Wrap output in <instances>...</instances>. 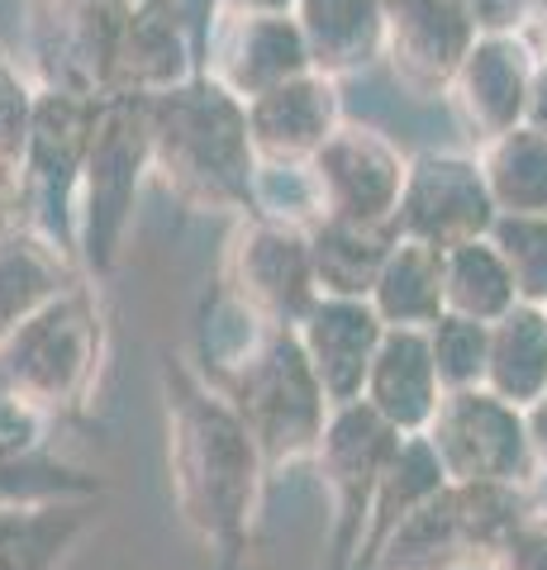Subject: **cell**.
Masks as SVG:
<instances>
[{
    "instance_id": "cell-5",
    "label": "cell",
    "mask_w": 547,
    "mask_h": 570,
    "mask_svg": "<svg viewBox=\"0 0 547 570\" xmlns=\"http://www.w3.org/2000/svg\"><path fill=\"white\" fill-rule=\"evenodd\" d=\"M100 343L105 324L91 285H67L0 343V395L29 400L48 414L81 404L100 371Z\"/></svg>"
},
{
    "instance_id": "cell-1",
    "label": "cell",
    "mask_w": 547,
    "mask_h": 570,
    "mask_svg": "<svg viewBox=\"0 0 547 570\" xmlns=\"http://www.w3.org/2000/svg\"><path fill=\"white\" fill-rule=\"evenodd\" d=\"M163 404L176 513L215 551L219 570H243L272 471L267 456L228 395L196 376L182 356H163Z\"/></svg>"
},
{
    "instance_id": "cell-11",
    "label": "cell",
    "mask_w": 547,
    "mask_h": 570,
    "mask_svg": "<svg viewBox=\"0 0 547 570\" xmlns=\"http://www.w3.org/2000/svg\"><path fill=\"white\" fill-rule=\"evenodd\" d=\"M496 214V195H490L486 171L476 163H467V157H419L404 176L395 234L452 247L467 238H486Z\"/></svg>"
},
{
    "instance_id": "cell-7",
    "label": "cell",
    "mask_w": 547,
    "mask_h": 570,
    "mask_svg": "<svg viewBox=\"0 0 547 570\" xmlns=\"http://www.w3.org/2000/svg\"><path fill=\"white\" fill-rule=\"evenodd\" d=\"M148 167V96H110L100 100L96 138L86 153L81 181H86V205H81V262L86 272L105 276L119 262V243H125L129 205L138 171Z\"/></svg>"
},
{
    "instance_id": "cell-15",
    "label": "cell",
    "mask_w": 547,
    "mask_h": 570,
    "mask_svg": "<svg viewBox=\"0 0 547 570\" xmlns=\"http://www.w3.org/2000/svg\"><path fill=\"white\" fill-rule=\"evenodd\" d=\"M391 62L419 91H433L471 52V14L462 0H395L391 14Z\"/></svg>"
},
{
    "instance_id": "cell-16",
    "label": "cell",
    "mask_w": 547,
    "mask_h": 570,
    "mask_svg": "<svg viewBox=\"0 0 547 570\" xmlns=\"http://www.w3.org/2000/svg\"><path fill=\"white\" fill-rule=\"evenodd\" d=\"M528 62L515 43L490 39L467 52V62L457 67V110H462L467 129L476 138H500L519 124L528 105Z\"/></svg>"
},
{
    "instance_id": "cell-21",
    "label": "cell",
    "mask_w": 547,
    "mask_h": 570,
    "mask_svg": "<svg viewBox=\"0 0 547 570\" xmlns=\"http://www.w3.org/2000/svg\"><path fill=\"white\" fill-rule=\"evenodd\" d=\"M438 485H448V471H443V461H438L433 442L423 433H404L395 456H391V466H385V475H381V490H377V504H372V523H367V538H362L358 566H352V570H372V561L381 557L385 538H391V532L410 519V513Z\"/></svg>"
},
{
    "instance_id": "cell-19",
    "label": "cell",
    "mask_w": 547,
    "mask_h": 570,
    "mask_svg": "<svg viewBox=\"0 0 547 570\" xmlns=\"http://www.w3.org/2000/svg\"><path fill=\"white\" fill-rule=\"evenodd\" d=\"M372 305L391 328H429L448 309L443 299V247L423 238H395L381 276L372 285Z\"/></svg>"
},
{
    "instance_id": "cell-28",
    "label": "cell",
    "mask_w": 547,
    "mask_h": 570,
    "mask_svg": "<svg viewBox=\"0 0 547 570\" xmlns=\"http://www.w3.org/2000/svg\"><path fill=\"white\" fill-rule=\"evenodd\" d=\"M490 570H547V509L543 504L524 513V523L505 538Z\"/></svg>"
},
{
    "instance_id": "cell-9",
    "label": "cell",
    "mask_w": 547,
    "mask_h": 570,
    "mask_svg": "<svg viewBox=\"0 0 547 570\" xmlns=\"http://www.w3.org/2000/svg\"><path fill=\"white\" fill-rule=\"evenodd\" d=\"M224 285L238 299L272 318V324H300L314 299H320V276H314V253H310V228L272 219V214H257V219L243 228L228 247L224 262Z\"/></svg>"
},
{
    "instance_id": "cell-31",
    "label": "cell",
    "mask_w": 547,
    "mask_h": 570,
    "mask_svg": "<svg viewBox=\"0 0 547 570\" xmlns=\"http://www.w3.org/2000/svg\"><path fill=\"white\" fill-rule=\"evenodd\" d=\"M524 119H528V129L547 134V71H538V77H534V86H528V105H524Z\"/></svg>"
},
{
    "instance_id": "cell-2",
    "label": "cell",
    "mask_w": 547,
    "mask_h": 570,
    "mask_svg": "<svg viewBox=\"0 0 547 570\" xmlns=\"http://www.w3.org/2000/svg\"><path fill=\"white\" fill-rule=\"evenodd\" d=\"M148 167L196 209H253L248 105L224 81H182L148 96Z\"/></svg>"
},
{
    "instance_id": "cell-13",
    "label": "cell",
    "mask_w": 547,
    "mask_h": 570,
    "mask_svg": "<svg viewBox=\"0 0 547 570\" xmlns=\"http://www.w3.org/2000/svg\"><path fill=\"white\" fill-rule=\"evenodd\" d=\"M339 129V100L324 77H300L248 100V138L267 163H310Z\"/></svg>"
},
{
    "instance_id": "cell-4",
    "label": "cell",
    "mask_w": 547,
    "mask_h": 570,
    "mask_svg": "<svg viewBox=\"0 0 547 570\" xmlns=\"http://www.w3.org/2000/svg\"><path fill=\"white\" fill-rule=\"evenodd\" d=\"M528 509L534 485L448 480L385 538L372 570H490Z\"/></svg>"
},
{
    "instance_id": "cell-6",
    "label": "cell",
    "mask_w": 547,
    "mask_h": 570,
    "mask_svg": "<svg viewBox=\"0 0 547 570\" xmlns=\"http://www.w3.org/2000/svg\"><path fill=\"white\" fill-rule=\"evenodd\" d=\"M400 428L377 414L367 400L352 404H333V414L324 423L320 438V475L329 490V561L324 570H352L358 566V551L367 538V523H372V504L381 490V475L391 466V456L400 448Z\"/></svg>"
},
{
    "instance_id": "cell-22",
    "label": "cell",
    "mask_w": 547,
    "mask_h": 570,
    "mask_svg": "<svg viewBox=\"0 0 547 570\" xmlns=\"http://www.w3.org/2000/svg\"><path fill=\"white\" fill-rule=\"evenodd\" d=\"M486 385L519 409H528L547 390V305L519 299L490 324Z\"/></svg>"
},
{
    "instance_id": "cell-30",
    "label": "cell",
    "mask_w": 547,
    "mask_h": 570,
    "mask_svg": "<svg viewBox=\"0 0 547 570\" xmlns=\"http://www.w3.org/2000/svg\"><path fill=\"white\" fill-rule=\"evenodd\" d=\"M524 423H528V438H534V452H538V466L547 471V390L524 409Z\"/></svg>"
},
{
    "instance_id": "cell-3",
    "label": "cell",
    "mask_w": 547,
    "mask_h": 570,
    "mask_svg": "<svg viewBox=\"0 0 547 570\" xmlns=\"http://www.w3.org/2000/svg\"><path fill=\"white\" fill-rule=\"evenodd\" d=\"M205 381L219 395H228V404L253 428L272 471L295 466V461L320 452L333 404L291 324H267L238 362H228L219 376H205Z\"/></svg>"
},
{
    "instance_id": "cell-26",
    "label": "cell",
    "mask_w": 547,
    "mask_h": 570,
    "mask_svg": "<svg viewBox=\"0 0 547 570\" xmlns=\"http://www.w3.org/2000/svg\"><path fill=\"white\" fill-rule=\"evenodd\" d=\"M429 343H433V366H438V381H443V390L486 385L490 324L443 309V314H438V324H429Z\"/></svg>"
},
{
    "instance_id": "cell-23",
    "label": "cell",
    "mask_w": 547,
    "mask_h": 570,
    "mask_svg": "<svg viewBox=\"0 0 547 570\" xmlns=\"http://www.w3.org/2000/svg\"><path fill=\"white\" fill-rule=\"evenodd\" d=\"M443 299L452 314L481 318V324H496L500 314L519 305L515 272H509L500 247L490 243V234L443 247Z\"/></svg>"
},
{
    "instance_id": "cell-20",
    "label": "cell",
    "mask_w": 547,
    "mask_h": 570,
    "mask_svg": "<svg viewBox=\"0 0 547 570\" xmlns=\"http://www.w3.org/2000/svg\"><path fill=\"white\" fill-rule=\"evenodd\" d=\"M395 224H348V219H320L310 228L314 276L324 295H358L372 299V285L381 276L385 257L395 247Z\"/></svg>"
},
{
    "instance_id": "cell-24",
    "label": "cell",
    "mask_w": 547,
    "mask_h": 570,
    "mask_svg": "<svg viewBox=\"0 0 547 570\" xmlns=\"http://www.w3.org/2000/svg\"><path fill=\"white\" fill-rule=\"evenodd\" d=\"M481 171L500 214H547V134L515 124L490 142Z\"/></svg>"
},
{
    "instance_id": "cell-14",
    "label": "cell",
    "mask_w": 547,
    "mask_h": 570,
    "mask_svg": "<svg viewBox=\"0 0 547 570\" xmlns=\"http://www.w3.org/2000/svg\"><path fill=\"white\" fill-rule=\"evenodd\" d=\"M362 400L377 409V414L391 419L400 433H423L429 419L443 404V381H438L433 366V343L429 328H391L372 356V371H367V390Z\"/></svg>"
},
{
    "instance_id": "cell-25",
    "label": "cell",
    "mask_w": 547,
    "mask_h": 570,
    "mask_svg": "<svg viewBox=\"0 0 547 570\" xmlns=\"http://www.w3.org/2000/svg\"><path fill=\"white\" fill-rule=\"evenodd\" d=\"M305 48L310 62L329 71L367 62L381 39V20L372 0H305Z\"/></svg>"
},
{
    "instance_id": "cell-10",
    "label": "cell",
    "mask_w": 547,
    "mask_h": 570,
    "mask_svg": "<svg viewBox=\"0 0 547 570\" xmlns=\"http://www.w3.org/2000/svg\"><path fill=\"white\" fill-rule=\"evenodd\" d=\"M404 176H410L404 157L367 129H333V138L310 157L320 219L395 224Z\"/></svg>"
},
{
    "instance_id": "cell-29",
    "label": "cell",
    "mask_w": 547,
    "mask_h": 570,
    "mask_svg": "<svg viewBox=\"0 0 547 570\" xmlns=\"http://www.w3.org/2000/svg\"><path fill=\"white\" fill-rule=\"evenodd\" d=\"M29 115H33V105L25 96L20 77L0 62V163H14V157H20L25 134H29Z\"/></svg>"
},
{
    "instance_id": "cell-12",
    "label": "cell",
    "mask_w": 547,
    "mask_h": 570,
    "mask_svg": "<svg viewBox=\"0 0 547 570\" xmlns=\"http://www.w3.org/2000/svg\"><path fill=\"white\" fill-rule=\"evenodd\" d=\"M314 376H320L329 404H352L367 390V371L385 337V318L372 299L358 295H320L314 309L295 324Z\"/></svg>"
},
{
    "instance_id": "cell-8",
    "label": "cell",
    "mask_w": 547,
    "mask_h": 570,
    "mask_svg": "<svg viewBox=\"0 0 547 570\" xmlns=\"http://www.w3.org/2000/svg\"><path fill=\"white\" fill-rule=\"evenodd\" d=\"M443 461L448 480H509V485H534L543 475L534 438H528L524 409L496 395L490 385L443 390V404L423 428Z\"/></svg>"
},
{
    "instance_id": "cell-27",
    "label": "cell",
    "mask_w": 547,
    "mask_h": 570,
    "mask_svg": "<svg viewBox=\"0 0 547 570\" xmlns=\"http://www.w3.org/2000/svg\"><path fill=\"white\" fill-rule=\"evenodd\" d=\"M490 243L505 253L515 272L519 299L547 305V214H496Z\"/></svg>"
},
{
    "instance_id": "cell-18",
    "label": "cell",
    "mask_w": 547,
    "mask_h": 570,
    "mask_svg": "<svg viewBox=\"0 0 547 570\" xmlns=\"http://www.w3.org/2000/svg\"><path fill=\"white\" fill-rule=\"evenodd\" d=\"M96 519V499L0 509V570H58L62 557Z\"/></svg>"
},
{
    "instance_id": "cell-17",
    "label": "cell",
    "mask_w": 547,
    "mask_h": 570,
    "mask_svg": "<svg viewBox=\"0 0 547 570\" xmlns=\"http://www.w3.org/2000/svg\"><path fill=\"white\" fill-rule=\"evenodd\" d=\"M67 285H77V257H67L33 228H6L0 234V343Z\"/></svg>"
}]
</instances>
